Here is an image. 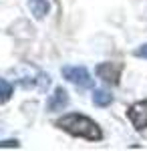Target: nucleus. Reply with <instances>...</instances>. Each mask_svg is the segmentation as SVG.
<instances>
[{"instance_id":"obj_8","label":"nucleus","mask_w":147,"mask_h":151,"mask_svg":"<svg viewBox=\"0 0 147 151\" xmlns=\"http://www.w3.org/2000/svg\"><path fill=\"white\" fill-rule=\"evenodd\" d=\"M12 91H14V89H12V85L6 81V79H2V77H0V103H6V101L12 97Z\"/></svg>"},{"instance_id":"obj_3","label":"nucleus","mask_w":147,"mask_h":151,"mask_svg":"<svg viewBox=\"0 0 147 151\" xmlns=\"http://www.w3.org/2000/svg\"><path fill=\"white\" fill-rule=\"evenodd\" d=\"M127 117L131 121V125L135 129H147V99L137 101L127 109Z\"/></svg>"},{"instance_id":"obj_10","label":"nucleus","mask_w":147,"mask_h":151,"mask_svg":"<svg viewBox=\"0 0 147 151\" xmlns=\"http://www.w3.org/2000/svg\"><path fill=\"white\" fill-rule=\"evenodd\" d=\"M135 55H137V57H141V58H147V45H141V47L135 50Z\"/></svg>"},{"instance_id":"obj_1","label":"nucleus","mask_w":147,"mask_h":151,"mask_svg":"<svg viewBox=\"0 0 147 151\" xmlns=\"http://www.w3.org/2000/svg\"><path fill=\"white\" fill-rule=\"evenodd\" d=\"M57 127L63 129L68 135H73V137H81V139H87V141H101L103 139L101 127H99L91 117L81 115V113L63 115L57 121Z\"/></svg>"},{"instance_id":"obj_6","label":"nucleus","mask_w":147,"mask_h":151,"mask_svg":"<svg viewBox=\"0 0 147 151\" xmlns=\"http://www.w3.org/2000/svg\"><path fill=\"white\" fill-rule=\"evenodd\" d=\"M28 8H30V12L34 14V18H45L46 14H48V2L46 0H30L28 2Z\"/></svg>"},{"instance_id":"obj_7","label":"nucleus","mask_w":147,"mask_h":151,"mask_svg":"<svg viewBox=\"0 0 147 151\" xmlns=\"http://www.w3.org/2000/svg\"><path fill=\"white\" fill-rule=\"evenodd\" d=\"M93 103L97 105V107H107V105L113 103V95L109 93V91H105V89H97L93 93Z\"/></svg>"},{"instance_id":"obj_5","label":"nucleus","mask_w":147,"mask_h":151,"mask_svg":"<svg viewBox=\"0 0 147 151\" xmlns=\"http://www.w3.org/2000/svg\"><path fill=\"white\" fill-rule=\"evenodd\" d=\"M68 105V95L67 91L63 89V87H57L55 89V93L50 95V99H48V103H46V107H48V111H63L65 107Z\"/></svg>"},{"instance_id":"obj_2","label":"nucleus","mask_w":147,"mask_h":151,"mask_svg":"<svg viewBox=\"0 0 147 151\" xmlns=\"http://www.w3.org/2000/svg\"><path fill=\"white\" fill-rule=\"evenodd\" d=\"M63 77L71 81L73 85H77L81 89H89L93 87V79H91V73L85 67H63Z\"/></svg>"},{"instance_id":"obj_4","label":"nucleus","mask_w":147,"mask_h":151,"mask_svg":"<svg viewBox=\"0 0 147 151\" xmlns=\"http://www.w3.org/2000/svg\"><path fill=\"white\" fill-rule=\"evenodd\" d=\"M97 75L109 85H119V77H121V65L115 63H101L97 67Z\"/></svg>"},{"instance_id":"obj_9","label":"nucleus","mask_w":147,"mask_h":151,"mask_svg":"<svg viewBox=\"0 0 147 151\" xmlns=\"http://www.w3.org/2000/svg\"><path fill=\"white\" fill-rule=\"evenodd\" d=\"M2 147H8V149H16V147H20V143L16 139H8V141H0V149Z\"/></svg>"}]
</instances>
